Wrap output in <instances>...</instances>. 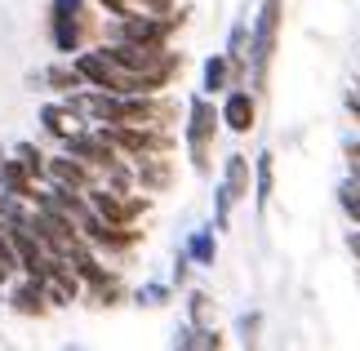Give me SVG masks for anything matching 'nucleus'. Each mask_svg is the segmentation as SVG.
Here are the masks:
<instances>
[{"label": "nucleus", "mask_w": 360, "mask_h": 351, "mask_svg": "<svg viewBox=\"0 0 360 351\" xmlns=\"http://www.w3.org/2000/svg\"><path fill=\"white\" fill-rule=\"evenodd\" d=\"M218 120L227 125L231 134H249L258 125V94L245 85H231L223 94V107H218Z\"/></svg>", "instance_id": "39448f33"}, {"label": "nucleus", "mask_w": 360, "mask_h": 351, "mask_svg": "<svg viewBox=\"0 0 360 351\" xmlns=\"http://www.w3.org/2000/svg\"><path fill=\"white\" fill-rule=\"evenodd\" d=\"M281 0H258V18L249 27V89L267 94V67L276 53V36H281Z\"/></svg>", "instance_id": "f03ea898"}, {"label": "nucleus", "mask_w": 360, "mask_h": 351, "mask_svg": "<svg viewBox=\"0 0 360 351\" xmlns=\"http://www.w3.org/2000/svg\"><path fill=\"white\" fill-rule=\"evenodd\" d=\"M352 111H356V120H360V94H356V98H352Z\"/></svg>", "instance_id": "6ab92c4d"}, {"label": "nucleus", "mask_w": 360, "mask_h": 351, "mask_svg": "<svg viewBox=\"0 0 360 351\" xmlns=\"http://www.w3.org/2000/svg\"><path fill=\"white\" fill-rule=\"evenodd\" d=\"M205 316H210V298H205V293H191V320L205 325Z\"/></svg>", "instance_id": "a211bd4d"}, {"label": "nucleus", "mask_w": 360, "mask_h": 351, "mask_svg": "<svg viewBox=\"0 0 360 351\" xmlns=\"http://www.w3.org/2000/svg\"><path fill=\"white\" fill-rule=\"evenodd\" d=\"M134 298L143 302V307H165V298H169V285H143Z\"/></svg>", "instance_id": "f3484780"}, {"label": "nucleus", "mask_w": 360, "mask_h": 351, "mask_svg": "<svg viewBox=\"0 0 360 351\" xmlns=\"http://www.w3.org/2000/svg\"><path fill=\"white\" fill-rule=\"evenodd\" d=\"M40 80H45L49 89H58V94H72V89H80V85H85L72 58H67V63H53V67H45V72H40Z\"/></svg>", "instance_id": "ddd939ff"}, {"label": "nucleus", "mask_w": 360, "mask_h": 351, "mask_svg": "<svg viewBox=\"0 0 360 351\" xmlns=\"http://www.w3.org/2000/svg\"><path fill=\"white\" fill-rule=\"evenodd\" d=\"M134 182H138V191H147V196H160V191L174 182V165L165 160V151L138 156V160H134Z\"/></svg>", "instance_id": "6e6552de"}, {"label": "nucleus", "mask_w": 360, "mask_h": 351, "mask_svg": "<svg viewBox=\"0 0 360 351\" xmlns=\"http://www.w3.org/2000/svg\"><path fill=\"white\" fill-rule=\"evenodd\" d=\"M98 32V18H94L89 0H49V40L58 53H80Z\"/></svg>", "instance_id": "f257e3e1"}, {"label": "nucleus", "mask_w": 360, "mask_h": 351, "mask_svg": "<svg viewBox=\"0 0 360 351\" xmlns=\"http://www.w3.org/2000/svg\"><path fill=\"white\" fill-rule=\"evenodd\" d=\"M45 182H53V187H72V191H89L94 182H98V174H94L85 160H76V156H67V151H58V156L45 160Z\"/></svg>", "instance_id": "423d86ee"}, {"label": "nucleus", "mask_w": 360, "mask_h": 351, "mask_svg": "<svg viewBox=\"0 0 360 351\" xmlns=\"http://www.w3.org/2000/svg\"><path fill=\"white\" fill-rule=\"evenodd\" d=\"M218 107L210 94H196L187 103V151H191V165L196 174H210V147H214V134H218Z\"/></svg>", "instance_id": "7ed1b4c3"}, {"label": "nucleus", "mask_w": 360, "mask_h": 351, "mask_svg": "<svg viewBox=\"0 0 360 351\" xmlns=\"http://www.w3.org/2000/svg\"><path fill=\"white\" fill-rule=\"evenodd\" d=\"M5 151H9V147H5V143H0V156H5Z\"/></svg>", "instance_id": "aec40b11"}, {"label": "nucleus", "mask_w": 360, "mask_h": 351, "mask_svg": "<svg viewBox=\"0 0 360 351\" xmlns=\"http://www.w3.org/2000/svg\"><path fill=\"white\" fill-rule=\"evenodd\" d=\"M231 89V63H227V53H214V58H205L200 67V94H227Z\"/></svg>", "instance_id": "9b49d317"}, {"label": "nucleus", "mask_w": 360, "mask_h": 351, "mask_svg": "<svg viewBox=\"0 0 360 351\" xmlns=\"http://www.w3.org/2000/svg\"><path fill=\"white\" fill-rule=\"evenodd\" d=\"M9 156L18 160L36 182H45V160H49V156H45V147H36V143H13V147H9Z\"/></svg>", "instance_id": "4468645a"}, {"label": "nucleus", "mask_w": 360, "mask_h": 351, "mask_svg": "<svg viewBox=\"0 0 360 351\" xmlns=\"http://www.w3.org/2000/svg\"><path fill=\"white\" fill-rule=\"evenodd\" d=\"M5 289H9V307H13L18 316L40 320V316H49V312H53L49 298H45V285H40V280H32V276H13Z\"/></svg>", "instance_id": "0eeeda50"}, {"label": "nucleus", "mask_w": 360, "mask_h": 351, "mask_svg": "<svg viewBox=\"0 0 360 351\" xmlns=\"http://www.w3.org/2000/svg\"><path fill=\"white\" fill-rule=\"evenodd\" d=\"M0 191H9V196H18V200L32 205V200H36V191H40V182H36V178L27 174L22 165L5 151V156H0Z\"/></svg>", "instance_id": "1a4fd4ad"}, {"label": "nucleus", "mask_w": 360, "mask_h": 351, "mask_svg": "<svg viewBox=\"0 0 360 351\" xmlns=\"http://www.w3.org/2000/svg\"><path fill=\"white\" fill-rule=\"evenodd\" d=\"M187 258L191 262H200V267H214V258H218V241H214V227H205V231H196L187 241Z\"/></svg>", "instance_id": "dca6fc26"}, {"label": "nucleus", "mask_w": 360, "mask_h": 351, "mask_svg": "<svg viewBox=\"0 0 360 351\" xmlns=\"http://www.w3.org/2000/svg\"><path fill=\"white\" fill-rule=\"evenodd\" d=\"M271 182H276V165H271V151H262V156L254 160V200H258V209H267V200H271Z\"/></svg>", "instance_id": "2eb2a0df"}, {"label": "nucleus", "mask_w": 360, "mask_h": 351, "mask_svg": "<svg viewBox=\"0 0 360 351\" xmlns=\"http://www.w3.org/2000/svg\"><path fill=\"white\" fill-rule=\"evenodd\" d=\"M183 18H169V13H120L107 27V40H129V45H169L174 27Z\"/></svg>", "instance_id": "20e7f679"}, {"label": "nucleus", "mask_w": 360, "mask_h": 351, "mask_svg": "<svg viewBox=\"0 0 360 351\" xmlns=\"http://www.w3.org/2000/svg\"><path fill=\"white\" fill-rule=\"evenodd\" d=\"M40 125H45V134L53 138V143H63V138H72L85 120H80L67 103H45V107H40Z\"/></svg>", "instance_id": "9d476101"}, {"label": "nucleus", "mask_w": 360, "mask_h": 351, "mask_svg": "<svg viewBox=\"0 0 360 351\" xmlns=\"http://www.w3.org/2000/svg\"><path fill=\"white\" fill-rule=\"evenodd\" d=\"M249 178H254V165H249V156H227V165H223V187L236 196H249Z\"/></svg>", "instance_id": "f8f14e48"}]
</instances>
